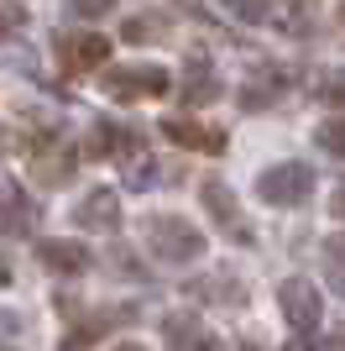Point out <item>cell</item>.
Masks as SVG:
<instances>
[{
  "label": "cell",
  "mask_w": 345,
  "mask_h": 351,
  "mask_svg": "<svg viewBox=\"0 0 345 351\" xmlns=\"http://www.w3.org/2000/svg\"><path fill=\"white\" fill-rule=\"evenodd\" d=\"M142 231H146V236H142L146 252H152L157 263H168V267H188V263H199L204 247H209V236H204L194 220H183V215H146Z\"/></svg>",
  "instance_id": "1"
},
{
  "label": "cell",
  "mask_w": 345,
  "mask_h": 351,
  "mask_svg": "<svg viewBox=\"0 0 345 351\" xmlns=\"http://www.w3.org/2000/svg\"><path fill=\"white\" fill-rule=\"evenodd\" d=\"M309 194H314V168L298 162V158L272 162V168L257 178V199H261V205H272V210H298Z\"/></svg>",
  "instance_id": "2"
},
{
  "label": "cell",
  "mask_w": 345,
  "mask_h": 351,
  "mask_svg": "<svg viewBox=\"0 0 345 351\" xmlns=\"http://www.w3.org/2000/svg\"><path fill=\"white\" fill-rule=\"evenodd\" d=\"M199 199H204V210H209V220H215L235 247H251V241H257V231H251V220L241 215V199H235V189H230L225 178H204Z\"/></svg>",
  "instance_id": "3"
},
{
  "label": "cell",
  "mask_w": 345,
  "mask_h": 351,
  "mask_svg": "<svg viewBox=\"0 0 345 351\" xmlns=\"http://www.w3.org/2000/svg\"><path fill=\"white\" fill-rule=\"evenodd\" d=\"M105 95L120 105L131 100H152V95H168V69L157 63H136V69H110L105 73Z\"/></svg>",
  "instance_id": "4"
},
{
  "label": "cell",
  "mask_w": 345,
  "mask_h": 351,
  "mask_svg": "<svg viewBox=\"0 0 345 351\" xmlns=\"http://www.w3.org/2000/svg\"><path fill=\"white\" fill-rule=\"evenodd\" d=\"M277 304H283L288 325H293L298 336H314L319 320H324V293H319L309 278H288L283 289H277Z\"/></svg>",
  "instance_id": "5"
},
{
  "label": "cell",
  "mask_w": 345,
  "mask_h": 351,
  "mask_svg": "<svg viewBox=\"0 0 345 351\" xmlns=\"http://www.w3.org/2000/svg\"><path fill=\"white\" fill-rule=\"evenodd\" d=\"M162 346H168V351H230L225 341H220L199 315H188V309L162 320Z\"/></svg>",
  "instance_id": "6"
},
{
  "label": "cell",
  "mask_w": 345,
  "mask_h": 351,
  "mask_svg": "<svg viewBox=\"0 0 345 351\" xmlns=\"http://www.w3.org/2000/svg\"><path fill=\"white\" fill-rule=\"evenodd\" d=\"M73 226L94 236H115L120 231V194L115 189H89L79 205H73Z\"/></svg>",
  "instance_id": "7"
},
{
  "label": "cell",
  "mask_w": 345,
  "mask_h": 351,
  "mask_svg": "<svg viewBox=\"0 0 345 351\" xmlns=\"http://www.w3.org/2000/svg\"><path fill=\"white\" fill-rule=\"evenodd\" d=\"M37 263L47 267V273H58V278H79V273H89V247L84 241H68V236H47V241H37Z\"/></svg>",
  "instance_id": "8"
},
{
  "label": "cell",
  "mask_w": 345,
  "mask_h": 351,
  "mask_svg": "<svg viewBox=\"0 0 345 351\" xmlns=\"http://www.w3.org/2000/svg\"><path fill=\"white\" fill-rule=\"evenodd\" d=\"M162 136H168L172 147H188V152H225V132L220 126H204V121H188V116H172L162 121Z\"/></svg>",
  "instance_id": "9"
},
{
  "label": "cell",
  "mask_w": 345,
  "mask_h": 351,
  "mask_svg": "<svg viewBox=\"0 0 345 351\" xmlns=\"http://www.w3.org/2000/svg\"><path fill=\"white\" fill-rule=\"evenodd\" d=\"M105 58H110V37H100V32H73V37H63V69L68 73L105 69Z\"/></svg>",
  "instance_id": "10"
},
{
  "label": "cell",
  "mask_w": 345,
  "mask_h": 351,
  "mask_svg": "<svg viewBox=\"0 0 345 351\" xmlns=\"http://www.w3.org/2000/svg\"><path fill=\"white\" fill-rule=\"evenodd\" d=\"M73 168H79V152L73 147H37V158H31V184L37 189H58V184H68Z\"/></svg>",
  "instance_id": "11"
},
{
  "label": "cell",
  "mask_w": 345,
  "mask_h": 351,
  "mask_svg": "<svg viewBox=\"0 0 345 351\" xmlns=\"http://www.w3.org/2000/svg\"><path fill=\"white\" fill-rule=\"evenodd\" d=\"M115 325H131V309H100L89 325H73V336L63 341V351H84V346H94V341H100L105 330H115Z\"/></svg>",
  "instance_id": "12"
},
{
  "label": "cell",
  "mask_w": 345,
  "mask_h": 351,
  "mask_svg": "<svg viewBox=\"0 0 345 351\" xmlns=\"http://www.w3.org/2000/svg\"><path fill=\"white\" fill-rule=\"evenodd\" d=\"M188 293L194 299H209V304H241V278L235 273H209V278H199V283H188Z\"/></svg>",
  "instance_id": "13"
},
{
  "label": "cell",
  "mask_w": 345,
  "mask_h": 351,
  "mask_svg": "<svg viewBox=\"0 0 345 351\" xmlns=\"http://www.w3.org/2000/svg\"><path fill=\"white\" fill-rule=\"evenodd\" d=\"M0 226H5V231H16V236H27L31 226H37V210L27 205V194H16V189L0 194Z\"/></svg>",
  "instance_id": "14"
},
{
  "label": "cell",
  "mask_w": 345,
  "mask_h": 351,
  "mask_svg": "<svg viewBox=\"0 0 345 351\" xmlns=\"http://www.w3.org/2000/svg\"><path fill=\"white\" fill-rule=\"evenodd\" d=\"M220 89L225 84H220L209 69H194V79L183 84V105H209V100H220Z\"/></svg>",
  "instance_id": "15"
},
{
  "label": "cell",
  "mask_w": 345,
  "mask_h": 351,
  "mask_svg": "<svg viewBox=\"0 0 345 351\" xmlns=\"http://www.w3.org/2000/svg\"><path fill=\"white\" fill-rule=\"evenodd\" d=\"M314 142H319V152H330V158H345V110H340V116H330L324 126H319Z\"/></svg>",
  "instance_id": "16"
},
{
  "label": "cell",
  "mask_w": 345,
  "mask_h": 351,
  "mask_svg": "<svg viewBox=\"0 0 345 351\" xmlns=\"http://www.w3.org/2000/svg\"><path fill=\"white\" fill-rule=\"evenodd\" d=\"M324 273H330L335 293H345V236H330V241H324Z\"/></svg>",
  "instance_id": "17"
},
{
  "label": "cell",
  "mask_w": 345,
  "mask_h": 351,
  "mask_svg": "<svg viewBox=\"0 0 345 351\" xmlns=\"http://www.w3.org/2000/svg\"><path fill=\"white\" fill-rule=\"evenodd\" d=\"M157 37H168L162 16H131L126 21V43H157Z\"/></svg>",
  "instance_id": "18"
},
{
  "label": "cell",
  "mask_w": 345,
  "mask_h": 351,
  "mask_svg": "<svg viewBox=\"0 0 345 351\" xmlns=\"http://www.w3.org/2000/svg\"><path fill=\"white\" fill-rule=\"evenodd\" d=\"M21 27H27V5L21 0H0V43H11Z\"/></svg>",
  "instance_id": "19"
},
{
  "label": "cell",
  "mask_w": 345,
  "mask_h": 351,
  "mask_svg": "<svg viewBox=\"0 0 345 351\" xmlns=\"http://www.w3.org/2000/svg\"><path fill=\"white\" fill-rule=\"evenodd\" d=\"M314 95H319V100H330L335 110H345V69H330V73L314 84Z\"/></svg>",
  "instance_id": "20"
},
{
  "label": "cell",
  "mask_w": 345,
  "mask_h": 351,
  "mask_svg": "<svg viewBox=\"0 0 345 351\" xmlns=\"http://www.w3.org/2000/svg\"><path fill=\"white\" fill-rule=\"evenodd\" d=\"M68 11L79 16V21H100V16L115 11V0H68Z\"/></svg>",
  "instance_id": "21"
},
{
  "label": "cell",
  "mask_w": 345,
  "mask_h": 351,
  "mask_svg": "<svg viewBox=\"0 0 345 351\" xmlns=\"http://www.w3.org/2000/svg\"><path fill=\"white\" fill-rule=\"evenodd\" d=\"M235 16L241 21H267V0H235Z\"/></svg>",
  "instance_id": "22"
},
{
  "label": "cell",
  "mask_w": 345,
  "mask_h": 351,
  "mask_svg": "<svg viewBox=\"0 0 345 351\" xmlns=\"http://www.w3.org/2000/svg\"><path fill=\"white\" fill-rule=\"evenodd\" d=\"M309 351H345V336H319Z\"/></svg>",
  "instance_id": "23"
},
{
  "label": "cell",
  "mask_w": 345,
  "mask_h": 351,
  "mask_svg": "<svg viewBox=\"0 0 345 351\" xmlns=\"http://www.w3.org/2000/svg\"><path fill=\"white\" fill-rule=\"evenodd\" d=\"M330 215H335V220H345V189H340V194L330 199Z\"/></svg>",
  "instance_id": "24"
},
{
  "label": "cell",
  "mask_w": 345,
  "mask_h": 351,
  "mask_svg": "<svg viewBox=\"0 0 345 351\" xmlns=\"http://www.w3.org/2000/svg\"><path fill=\"white\" fill-rule=\"evenodd\" d=\"M5 283H11V257L0 252V289H5Z\"/></svg>",
  "instance_id": "25"
},
{
  "label": "cell",
  "mask_w": 345,
  "mask_h": 351,
  "mask_svg": "<svg viewBox=\"0 0 345 351\" xmlns=\"http://www.w3.org/2000/svg\"><path fill=\"white\" fill-rule=\"evenodd\" d=\"M288 5H298V11H303V5H314V0H288Z\"/></svg>",
  "instance_id": "26"
},
{
  "label": "cell",
  "mask_w": 345,
  "mask_h": 351,
  "mask_svg": "<svg viewBox=\"0 0 345 351\" xmlns=\"http://www.w3.org/2000/svg\"><path fill=\"white\" fill-rule=\"evenodd\" d=\"M340 32H345V5H340Z\"/></svg>",
  "instance_id": "27"
},
{
  "label": "cell",
  "mask_w": 345,
  "mask_h": 351,
  "mask_svg": "<svg viewBox=\"0 0 345 351\" xmlns=\"http://www.w3.org/2000/svg\"><path fill=\"white\" fill-rule=\"evenodd\" d=\"M120 351H142V346H120Z\"/></svg>",
  "instance_id": "28"
}]
</instances>
